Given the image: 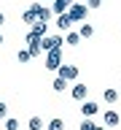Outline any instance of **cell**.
<instances>
[{
  "label": "cell",
  "mask_w": 121,
  "mask_h": 130,
  "mask_svg": "<svg viewBox=\"0 0 121 130\" xmlns=\"http://www.w3.org/2000/svg\"><path fill=\"white\" fill-rule=\"evenodd\" d=\"M67 14H70L73 22H83V19H86V14H89V8H86V3H75V0H73L70 8H67Z\"/></svg>",
  "instance_id": "obj_1"
},
{
  "label": "cell",
  "mask_w": 121,
  "mask_h": 130,
  "mask_svg": "<svg viewBox=\"0 0 121 130\" xmlns=\"http://www.w3.org/2000/svg\"><path fill=\"white\" fill-rule=\"evenodd\" d=\"M40 38H43V35H38V32H32V30L24 35V43H27V49H30L32 57H38L40 52H43V49H40Z\"/></svg>",
  "instance_id": "obj_2"
},
{
  "label": "cell",
  "mask_w": 121,
  "mask_h": 130,
  "mask_svg": "<svg viewBox=\"0 0 121 130\" xmlns=\"http://www.w3.org/2000/svg\"><path fill=\"white\" fill-rule=\"evenodd\" d=\"M62 43H65V38H62V35H43V38H40V49H43V52L62 49Z\"/></svg>",
  "instance_id": "obj_3"
},
{
  "label": "cell",
  "mask_w": 121,
  "mask_h": 130,
  "mask_svg": "<svg viewBox=\"0 0 121 130\" xmlns=\"http://www.w3.org/2000/svg\"><path fill=\"white\" fill-rule=\"evenodd\" d=\"M62 65V49H51L46 52V71H56Z\"/></svg>",
  "instance_id": "obj_4"
},
{
  "label": "cell",
  "mask_w": 121,
  "mask_h": 130,
  "mask_svg": "<svg viewBox=\"0 0 121 130\" xmlns=\"http://www.w3.org/2000/svg\"><path fill=\"white\" fill-rule=\"evenodd\" d=\"M56 73H59L65 81H78V73H81V71H78V65H59Z\"/></svg>",
  "instance_id": "obj_5"
},
{
  "label": "cell",
  "mask_w": 121,
  "mask_h": 130,
  "mask_svg": "<svg viewBox=\"0 0 121 130\" xmlns=\"http://www.w3.org/2000/svg\"><path fill=\"white\" fill-rule=\"evenodd\" d=\"M38 8H40V3H38V0H35L30 8H24V11H22V22H24V24L38 22Z\"/></svg>",
  "instance_id": "obj_6"
},
{
  "label": "cell",
  "mask_w": 121,
  "mask_h": 130,
  "mask_svg": "<svg viewBox=\"0 0 121 130\" xmlns=\"http://www.w3.org/2000/svg\"><path fill=\"white\" fill-rule=\"evenodd\" d=\"M70 95H73V100H86L89 98V87L86 84H81V81H75V84H73V89H70Z\"/></svg>",
  "instance_id": "obj_7"
},
{
  "label": "cell",
  "mask_w": 121,
  "mask_h": 130,
  "mask_svg": "<svg viewBox=\"0 0 121 130\" xmlns=\"http://www.w3.org/2000/svg\"><path fill=\"white\" fill-rule=\"evenodd\" d=\"M54 24H56V30H59V32H67L75 22H73V19H70V14L65 11V14H56V22H54Z\"/></svg>",
  "instance_id": "obj_8"
},
{
  "label": "cell",
  "mask_w": 121,
  "mask_h": 130,
  "mask_svg": "<svg viewBox=\"0 0 121 130\" xmlns=\"http://www.w3.org/2000/svg\"><path fill=\"white\" fill-rule=\"evenodd\" d=\"M97 111H100V106H97L94 100H89V98L81 100V114H83V117H94Z\"/></svg>",
  "instance_id": "obj_9"
},
{
  "label": "cell",
  "mask_w": 121,
  "mask_h": 130,
  "mask_svg": "<svg viewBox=\"0 0 121 130\" xmlns=\"http://www.w3.org/2000/svg\"><path fill=\"white\" fill-rule=\"evenodd\" d=\"M102 119H105V125H108V127H116V125L121 122V117H118V111H113V108H110V111H105Z\"/></svg>",
  "instance_id": "obj_10"
},
{
  "label": "cell",
  "mask_w": 121,
  "mask_h": 130,
  "mask_svg": "<svg viewBox=\"0 0 121 130\" xmlns=\"http://www.w3.org/2000/svg\"><path fill=\"white\" fill-rule=\"evenodd\" d=\"M70 3L73 0H54V3H51V11H54V14H65V11L70 8Z\"/></svg>",
  "instance_id": "obj_11"
},
{
  "label": "cell",
  "mask_w": 121,
  "mask_h": 130,
  "mask_svg": "<svg viewBox=\"0 0 121 130\" xmlns=\"http://www.w3.org/2000/svg\"><path fill=\"white\" fill-rule=\"evenodd\" d=\"M51 16H54V11H51L48 6H40L38 8V19H40V22H48V24H51Z\"/></svg>",
  "instance_id": "obj_12"
},
{
  "label": "cell",
  "mask_w": 121,
  "mask_h": 130,
  "mask_svg": "<svg viewBox=\"0 0 121 130\" xmlns=\"http://www.w3.org/2000/svg\"><path fill=\"white\" fill-rule=\"evenodd\" d=\"M30 27H32V32H38V35H48V22H40L38 19V22H32Z\"/></svg>",
  "instance_id": "obj_13"
},
{
  "label": "cell",
  "mask_w": 121,
  "mask_h": 130,
  "mask_svg": "<svg viewBox=\"0 0 121 130\" xmlns=\"http://www.w3.org/2000/svg\"><path fill=\"white\" fill-rule=\"evenodd\" d=\"M102 98H105V103H118V92H116V89H113V87H108V89H105V92H102Z\"/></svg>",
  "instance_id": "obj_14"
},
{
  "label": "cell",
  "mask_w": 121,
  "mask_h": 130,
  "mask_svg": "<svg viewBox=\"0 0 121 130\" xmlns=\"http://www.w3.org/2000/svg\"><path fill=\"white\" fill-rule=\"evenodd\" d=\"M78 130H105V127H102V125H94V122H92V117H83V122H81Z\"/></svg>",
  "instance_id": "obj_15"
},
{
  "label": "cell",
  "mask_w": 121,
  "mask_h": 130,
  "mask_svg": "<svg viewBox=\"0 0 121 130\" xmlns=\"http://www.w3.org/2000/svg\"><path fill=\"white\" fill-rule=\"evenodd\" d=\"M65 43H67V46H78V43H81V35H78V32H73V30H67Z\"/></svg>",
  "instance_id": "obj_16"
},
{
  "label": "cell",
  "mask_w": 121,
  "mask_h": 130,
  "mask_svg": "<svg viewBox=\"0 0 121 130\" xmlns=\"http://www.w3.org/2000/svg\"><path fill=\"white\" fill-rule=\"evenodd\" d=\"M78 35H81V38H92V35H94V27H92L89 22H83V24H81V30H78Z\"/></svg>",
  "instance_id": "obj_17"
},
{
  "label": "cell",
  "mask_w": 121,
  "mask_h": 130,
  "mask_svg": "<svg viewBox=\"0 0 121 130\" xmlns=\"http://www.w3.org/2000/svg\"><path fill=\"white\" fill-rule=\"evenodd\" d=\"M16 60H19V62L22 65H27L32 60V54H30V49H19V52H16Z\"/></svg>",
  "instance_id": "obj_18"
},
{
  "label": "cell",
  "mask_w": 121,
  "mask_h": 130,
  "mask_svg": "<svg viewBox=\"0 0 121 130\" xmlns=\"http://www.w3.org/2000/svg\"><path fill=\"white\" fill-rule=\"evenodd\" d=\"M51 89H54V92H65V89H67V81H65L62 76H56L54 84H51Z\"/></svg>",
  "instance_id": "obj_19"
},
{
  "label": "cell",
  "mask_w": 121,
  "mask_h": 130,
  "mask_svg": "<svg viewBox=\"0 0 121 130\" xmlns=\"http://www.w3.org/2000/svg\"><path fill=\"white\" fill-rule=\"evenodd\" d=\"M43 125H46V122L40 119V117H30V122H27V127H30V130H43Z\"/></svg>",
  "instance_id": "obj_20"
},
{
  "label": "cell",
  "mask_w": 121,
  "mask_h": 130,
  "mask_svg": "<svg viewBox=\"0 0 121 130\" xmlns=\"http://www.w3.org/2000/svg\"><path fill=\"white\" fill-rule=\"evenodd\" d=\"M46 130H65V119H59V117H54V119L46 125Z\"/></svg>",
  "instance_id": "obj_21"
},
{
  "label": "cell",
  "mask_w": 121,
  "mask_h": 130,
  "mask_svg": "<svg viewBox=\"0 0 121 130\" xmlns=\"http://www.w3.org/2000/svg\"><path fill=\"white\" fill-rule=\"evenodd\" d=\"M6 130H19V122L16 119H6Z\"/></svg>",
  "instance_id": "obj_22"
},
{
  "label": "cell",
  "mask_w": 121,
  "mask_h": 130,
  "mask_svg": "<svg viewBox=\"0 0 121 130\" xmlns=\"http://www.w3.org/2000/svg\"><path fill=\"white\" fill-rule=\"evenodd\" d=\"M8 117V106H6V100H0V119H6Z\"/></svg>",
  "instance_id": "obj_23"
},
{
  "label": "cell",
  "mask_w": 121,
  "mask_h": 130,
  "mask_svg": "<svg viewBox=\"0 0 121 130\" xmlns=\"http://www.w3.org/2000/svg\"><path fill=\"white\" fill-rule=\"evenodd\" d=\"M102 6V0H86V8H100Z\"/></svg>",
  "instance_id": "obj_24"
},
{
  "label": "cell",
  "mask_w": 121,
  "mask_h": 130,
  "mask_svg": "<svg viewBox=\"0 0 121 130\" xmlns=\"http://www.w3.org/2000/svg\"><path fill=\"white\" fill-rule=\"evenodd\" d=\"M3 24H6V14H3V11H0V27H3Z\"/></svg>",
  "instance_id": "obj_25"
},
{
  "label": "cell",
  "mask_w": 121,
  "mask_h": 130,
  "mask_svg": "<svg viewBox=\"0 0 121 130\" xmlns=\"http://www.w3.org/2000/svg\"><path fill=\"white\" fill-rule=\"evenodd\" d=\"M0 46H3V32H0Z\"/></svg>",
  "instance_id": "obj_26"
}]
</instances>
